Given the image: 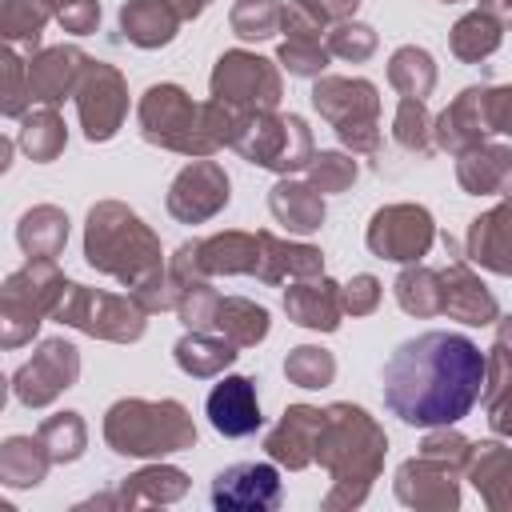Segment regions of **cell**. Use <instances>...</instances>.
I'll return each instance as SVG.
<instances>
[{
	"label": "cell",
	"mask_w": 512,
	"mask_h": 512,
	"mask_svg": "<svg viewBox=\"0 0 512 512\" xmlns=\"http://www.w3.org/2000/svg\"><path fill=\"white\" fill-rule=\"evenodd\" d=\"M484 396V352L464 332H420L384 364V408L408 428L464 420Z\"/></svg>",
	"instance_id": "6da1fadb"
},
{
	"label": "cell",
	"mask_w": 512,
	"mask_h": 512,
	"mask_svg": "<svg viewBox=\"0 0 512 512\" xmlns=\"http://www.w3.org/2000/svg\"><path fill=\"white\" fill-rule=\"evenodd\" d=\"M388 456V436L384 428L348 400L328 404L320 440H316V464L328 468L332 488L324 492L320 508L336 512V508H360L384 468Z\"/></svg>",
	"instance_id": "7a4b0ae2"
},
{
	"label": "cell",
	"mask_w": 512,
	"mask_h": 512,
	"mask_svg": "<svg viewBox=\"0 0 512 512\" xmlns=\"http://www.w3.org/2000/svg\"><path fill=\"white\" fill-rule=\"evenodd\" d=\"M84 260H88V268L120 280L128 292L148 284L152 276H160L168 268L160 236L140 220L136 208H128L120 200H100L88 208Z\"/></svg>",
	"instance_id": "3957f363"
},
{
	"label": "cell",
	"mask_w": 512,
	"mask_h": 512,
	"mask_svg": "<svg viewBox=\"0 0 512 512\" xmlns=\"http://www.w3.org/2000/svg\"><path fill=\"white\" fill-rule=\"evenodd\" d=\"M104 444L116 456L160 460L168 452L192 448L196 444V424H192L188 408L172 396H164V400L124 396L104 412Z\"/></svg>",
	"instance_id": "277c9868"
},
{
	"label": "cell",
	"mask_w": 512,
	"mask_h": 512,
	"mask_svg": "<svg viewBox=\"0 0 512 512\" xmlns=\"http://www.w3.org/2000/svg\"><path fill=\"white\" fill-rule=\"evenodd\" d=\"M312 108L332 124L352 156L380 152V92L364 76H316Z\"/></svg>",
	"instance_id": "5b68a950"
},
{
	"label": "cell",
	"mask_w": 512,
	"mask_h": 512,
	"mask_svg": "<svg viewBox=\"0 0 512 512\" xmlns=\"http://www.w3.org/2000/svg\"><path fill=\"white\" fill-rule=\"evenodd\" d=\"M68 284L72 280H64L56 260H28L24 268L8 272L0 288V344L4 348L28 344L44 324V316L56 312Z\"/></svg>",
	"instance_id": "8992f818"
},
{
	"label": "cell",
	"mask_w": 512,
	"mask_h": 512,
	"mask_svg": "<svg viewBox=\"0 0 512 512\" xmlns=\"http://www.w3.org/2000/svg\"><path fill=\"white\" fill-rule=\"evenodd\" d=\"M136 120L140 136L156 148L180 152L188 160L216 152V140L204 124V104H196L180 84H152L136 104Z\"/></svg>",
	"instance_id": "52a82bcc"
},
{
	"label": "cell",
	"mask_w": 512,
	"mask_h": 512,
	"mask_svg": "<svg viewBox=\"0 0 512 512\" xmlns=\"http://www.w3.org/2000/svg\"><path fill=\"white\" fill-rule=\"evenodd\" d=\"M232 148L256 164V168H268L276 176H292V172H304L308 160H312V128L304 116L296 112H248Z\"/></svg>",
	"instance_id": "ba28073f"
},
{
	"label": "cell",
	"mask_w": 512,
	"mask_h": 512,
	"mask_svg": "<svg viewBox=\"0 0 512 512\" xmlns=\"http://www.w3.org/2000/svg\"><path fill=\"white\" fill-rule=\"evenodd\" d=\"M52 320H60L92 340H112V344H136L148 328V312L136 304L132 292L116 296V292L88 288V284H68Z\"/></svg>",
	"instance_id": "9c48e42d"
},
{
	"label": "cell",
	"mask_w": 512,
	"mask_h": 512,
	"mask_svg": "<svg viewBox=\"0 0 512 512\" xmlns=\"http://www.w3.org/2000/svg\"><path fill=\"white\" fill-rule=\"evenodd\" d=\"M208 88H212V100L232 104L240 112H276L284 96L276 64L248 48H228L212 68Z\"/></svg>",
	"instance_id": "30bf717a"
},
{
	"label": "cell",
	"mask_w": 512,
	"mask_h": 512,
	"mask_svg": "<svg viewBox=\"0 0 512 512\" xmlns=\"http://www.w3.org/2000/svg\"><path fill=\"white\" fill-rule=\"evenodd\" d=\"M432 240H436V220L424 204H384L372 212L364 232L368 252L396 264H416L420 256H428Z\"/></svg>",
	"instance_id": "8fae6325"
},
{
	"label": "cell",
	"mask_w": 512,
	"mask_h": 512,
	"mask_svg": "<svg viewBox=\"0 0 512 512\" xmlns=\"http://www.w3.org/2000/svg\"><path fill=\"white\" fill-rule=\"evenodd\" d=\"M80 380V352L64 336H48L36 344V352L16 368L12 396L24 408H48L56 396H64Z\"/></svg>",
	"instance_id": "7c38bea8"
},
{
	"label": "cell",
	"mask_w": 512,
	"mask_h": 512,
	"mask_svg": "<svg viewBox=\"0 0 512 512\" xmlns=\"http://www.w3.org/2000/svg\"><path fill=\"white\" fill-rule=\"evenodd\" d=\"M76 112H80L84 140H92V144L112 140L128 116V80L120 76V68H112L104 60H88V68L76 84Z\"/></svg>",
	"instance_id": "4fadbf2b"
},
{
	"label": "cell",
	"mask_w": 512,
	"mask_h": 512,
	"mask_svg": "<svg viewBox=\"0 0 512 512\" xmlns=\"http://www.w3.org/2000/svg\"><path fill=\"white\" fill-rule=\"evenodd\" d=\"M232 200V180L224 172V164H216L212 156H196L192 164H184L164 196V208L172 212V220L180 224H204L216 212H224Z\"/></svg>",
	"instance_id": "5bb4252c"
},
{
	"label": "cell",
	"mask_w": 512,
	"mask_h": 512,
	"mask_svg": "<svg viewBox=\"0 0 512 512\" xmlns=\"http://www.w3.org/2000/svg\"><path fill=\"white\" fill-rule=\"evenodd\" d=\"M212 508L220 512H272L284 500V484L276 472V460H244L228 464L212 480Z\"/></svg>",
	"instance_id": "9a60e30c"
},
{
	"label": "cell",
	"mask_w": 512,
	"mask_h": 512,
	"mask_svg": "<svg viewBox=\"0 0 512 512\" xmlns=\"http://www.w3.org/2000/svg\"><path fill=\"white\" fill-rule=\"evenodd\" d=\"M392 492L400 504L420 508V512H452L460 508V480L456 468L432 460V456H412L396 468Z\"/></svg>",
	"instance_id": "2e32d148"
},
{
	"label": "cell",
	"mask_w": 512,
	"mask_h": 512,
	"mask_svg": "<svg viewBox=\"0 0 512 512\" xmlns=\"http://www.w3.org/2000/svg\"><path fill=\"white\" fill-rule=\"evenodd\" d=\"M324 416L328 408H316V404H288L284 416L268 428L264 436V452L268 460L300 472L308 464H316V440H320V428H324Z\"/></svg>",
	"instance_id": "e0dca14e"
},
{
	"label": "cell",
	"mask_w": 512,
	"mask_h": 512,
	"mask_svg": "<svg viewBox=\"0 0 512 512\" xmlns=\"http://www.w3.org/2000/svg\"><path fill=\"white\" fill-rule=\"evenodd\" d=\"M204 412H208V424L220 436H228V440L252 436L264 424L260 396H256V380L252 376H224L220 384H212V392L204 400Z\"/></svg>",
	"instance_id": "ac0fdd59"
},
{
	"label": "cell",
	"mask_w": 512,
	"mask_h": 512,
	"mask_svg": "<svg viewBox=\"0 0 512 512\" xmlns=\"http://www.w3.org/2000/svg\"><path fill=\"white\" fill-rule=\"evenodd\" d=\"M440 284H444V316L468 324V328H484L500 320V304L492 296V288L472 272V264L464 256H456L448 268H440Z\"/></svg>",
	"instance_id": "d6986e66"
},
{
	"label": "cell",
	"mask_w": 512,
	"mask_h": 512,
	"mask_svg": "<svg viewBox=\"0 0 512 512\" xmlns=\"http://www.w3.org/2000/svg\"><path fill=\"white\" fill-rule=\"evenodd\" d=\"M464 260L480 264L484 272L512 276V196H504L500 204H492L468 224Z\"/></svg>",
	"instance_id": "ffe728a7"
},
{
	"label": "cell",
	"mask_w": 512,
	"mask_h": 512,
	"mask_svg": "<svg viewBox=\"0 0 512 512\" xmlns=\"http://www.w3.org/2000/svg\"><path fill=\"white\" fill-rule=\"evenodd\" d=\"M92 56H84L76 44H56V48H40L28 60V84H32V100L40 104H60L64 96H76V84L84 76Z\"/></svg>",
	"instance_id": "44dd1931"
},
{
	"label": "cell",
	"mask_w": 512,
	"mask_h": 512,
	"mask_svg": "<svg viewBox=\"0 0 512 512\" xmlns=\"http://www.w3.org/2000/svg\"><path fill=\"white\" fill-rule=\"evenodd\" d=\"M488 140V116H484V84L464 88L436 120H432V144L440 152H468L472 144Z\"/></svg>",
	"instance_id": "7402d4cb"
},
{
	"label": "cell",
	"mask_w": 512,
	"mask_h": 512,
	"mask_svg": "<svg viewBox=\"0 0 512 512\" xmlns=\"http://www.w3.org/2000/svg\"><path fill=\"white\" fill-rule=\"evenodd\" d=\"M284 312L300 328L336 332L340 328V316H344V292H340V284L332 276L292 280V288L284 292Z\"/></svg>",
	"instance_id": "603a6c76"
},
{
	"label": "cell",
	"mask_w": 512,
	"mask_h": 512,
	"mask_svg": "<svg viewBox=\"0 0 512 512\" xmlns=\"http://www.w3.org/2000/svg\"><path fill=\"white\" fill-rule=\"evenodd\" d=\"M456 180L468 196H504L512 184V144H472L456 156Z\"/></svg>",
	"instance_id": "cb8c5ba5"
},
{
	"label": "cell",
	"mask_w": 512,
	"mask_h": 512,
	"mask_svg": "<svg viewBox=\"0 0 512 512\" xmlns=\"http://www.w3.org/2000/svg\"><path fill=\"white\" fill-rule=\"evenodd\" d=\"M256 236H260V268H256V280L260 284H284V280L324 276V252L316 244L280 240V236H272L264 228Z\"/></svg>",
	"instance_id": "d4e9b609"
},
{
	"label": "cell",
	"mask_w": 512,
	"mask_h": 512,
	"mask_svg": "<svg viewBox=\"0 0 512 512\" xmlns=\"http://www.w3.org/2000/svg\"><path fill=\"white\" fill-rule=\"evenodd\" d=\"M464 476L472 480L484 508L512 512V448H504L496 440H480L472 448V460H468Z\"/></svg>",
	"instance_id": "484cf974"
},
{
	"label": "cell",
	"mask_w": 512,
	"mask_h": 512,
	"mask_svg": "<svg viewBox=\"0 0 512 512\" xmlns=\"http://www.w3.org/2000/svg\"><path fill=\"white\" fill-rule=\"evenodd\" d=\"M268 212L276 224H284L292 236H308L324 224V192H316L308 180L296 176H280L268 192Z\"/></svg>",
	"instance_id": "4316f807"
},
{
	"label": "cell",
	"mask_w": 512,
	"mask_h": 512,
	"mask_svg": "<svg viewBox=\"0 0 512 512\" xmlns=\"http://www.w3.org/2000/svg\"><path fill=\"white\" fill-rule=\"evenodd\" d=\"M236 356H240V348H236L228 336L212 332V328H188V332L176 340V348H172L176 368H180L184 376H192V380L220 376L228 364H236Z\"/></svg>",
	"instance_id": "83f0119b"
},
{
	"label": "cell",
	"mask_w": 512,
	"mask_h": 512,
	"mask_svg": "<svg viewBox=\"0 0 512 512\" xmlns=\"http://www.w3.org/2000/svg\"><path fill=\"white\" fill-rule=\"evenodd\" d=\"M180 28V12L168 0H124L120 4V32L128 44L152 52L176 40Z\"/></svg>",
	"instance_id": "f1b7e54d"
},
{
	"label": "cell",
	"mask_w": 512,
	"mask_h": 512,
	"mask_svg": "<svg viewBox=\"0 0 512 512\" xmlns=\"http://www.w3.org/2000/svg\"><path fill=\"white\" fill-rule=\"evenodd\" d=\"M188 492V472L176 464H148L132 476L120 480L116 488V508H148V504H176Z\"/></svg>",
	"instance_id": "f546056e"
},
{
	"label": "cell",
	"mask_w": 512,
	"mask_h": 512,
	"mask_svg": "<svg viewBox=\"0 0 512 512\" xmlns=\"http://www.w3.org/2000/svg\"><path fill=\"white\" fill-rule=\"evenodd\" d=\"M16 244L28 260H56L68 244V216L56 204H36L16 224Z\"/></svg>",
	"instance_id": "4dcf8cb0"
},
{
	"label": "cell",
	"mask_w": 512,
	"mask_h": 512,
	"mask_svg": "<svg viewBox=\"0 0 512 512\" xmlns=\"http://www.w3.org/2000/svg\"><path fill=\"white\" fill-rule=\"evenodd\" d=\"M272 320H268V308L248 300V296H220L216 304V316H212V332L228 336L236 348H256L264 336H268Z\"/></svg>",
	"instance_id": "1f68e13d"
},
{
	"label": "cell",
	"mask_w": 512,
	"mask_h": 512,
	"mask_svg": "<svg viewBox=\"0 0 512 512\" xmlns=\"http://www.w3.org/2000/svg\"><path fill=\"white\" fill-rule=\"evenodd\" d=\"M500 40H504V24H500L492 12H484V8L464 12V16L452 24V32H448V48H452V56H456L460 64H480V60H488V56L500 48Z\"/></svg>",
	"instance_id": "d6a6232c"
},
{
	"label": "cell",
	"mask_w": 512,
	"mask_h": 512,
	"mask_svg": "<svg viewBox=\"0 0 512 512\" xmlns=\"http://www.w3.org/2000/svg\"><path fill=\"white\" fill-rule=\"evenodd\" d=\"M16 144L24 148L28 160H36V164H52V160L64 152V144H68L64 116H60L52 104L24 112V116H20V128H16Z\"/></svg>",
	"instance_id": "836d02e7"
},
{
	"label": "cell",
	"mask_w": 512,
	"mask_h": 512,
	"mask_svg": "<svg viewBox=\"0 0 512 512\" xmlns=\"http://www.w3.org/2000/svg\"><path fill=\"white\" fill-rule=\"evenodd\" d=\"M396 304L408 312V316H444V284H440V268H428V264H404L396 284Z\"/></svg>",
	"instance_id": "e575fe53"
},
{
	"label": "cell",
	"mask_w": 512,
	"mask_h": 512,
	"mask_svg": "<svg viewBox=\"0 0 512 512\" xmlns=\"http://www.w3.org/2000/svg\"><path fill=\"white\" fill-rule=\"evenodd\" d=\"M52 468L48 448L40 436H8L0 444V480L8 488H36Z\"/></svg>",
	"instance_id": "d590c367"
},
{
	"label": "cell",
	"mask_w": 512,
	"mask_h": 512,
	"mask_svg": "<svg viewBox=\"0 0 512 512\" xmlns=\"http://www.w3.org/2000/svg\"><path fill=\"white\" fill-rule=\"evenodd\" d=\"M388 84L400 96H408V100L432 96V88H436V64H432V56L424 48H416V44H400L392 52V60H388Z\"/></svg>",
	"instance_id": "8d00e7d4"
},
{
	"label": "cell",
	"mask_w": 512,
	"mask_h": 512,
	"mask_svg": "<svg viewBox=\"0 0 512 512\" xmlns=\"http://www.w3.org/2000/svg\"><path fill=\"white\" fill-rule=\"evenodd\" d=\"M36 436H40V444L48 448L52 464H72V460H80L84 448H88V428H84L80 412H56V416L40 420Z\"/></svg>",
	"instance_id": "74e56055"
},
{
	"label": "cell",
	"mask_w": 512,
	"mask_h": 512,
	"mask_svg": "<svg viewBox=\"0 0 512 512\" xmlns=\"http://www.w3.org/2000/svg\"><path fill=\"white\" fill-rule=\"evenodd\" d=\"M48 20H56L48 0H4V8H0V36L8 44L40 48V32H44Z\"/></svg>",
	"instance_id": "f35d334b"
},
{
	"label": "cell",
	"mask_w": 512,
	"mask_h": 512,
	"mask_svg": "<svg viewBox=\"0 0 512 512\" xmlns=\"http://www.w3.org/2000/svg\"><path fill=\"white\" fill-rule=\"evenodd\" d=\"M280 20H284V4L280 0H236L232 12H228L232 32L240 40H248V44L272 40L280 32Z\"/></svg>",
	"instance_id": "ab89813d"
},
{
	"label": "cell",
	"mask_w": 512,
	"mask_h": 512,
	"mask_svg": "<svg viewBox=\"0 0 512 512\" xmlns=\"http://www.w3.org/2000/svg\"><path fill=\"white\" fill-rule=\"evenodd\" d=\"M284 376L296 388H328L336 380V356L320 344H296L284 356Z\"/></svg>",
	"instance_id": "60d3db41"
},
{
	"label": "cell",
	"mask_w": 512,
	"mask_h": 512,
	"mask_svg": "<svg viewBox=\"0 0 512 512\" xmlns=\"http://www.w3.org/2000/svg\"><path fill=\"white\" fill-rule=\"evenodd\" d=\"M392 140L412 152V156H428L436 144H432V116H428V104L424 100H408L400 96L396 104V116H392Z\"/></svg>",
	"instance_id": "b9f144b4"
},
{
	"label": "cell",
	"mask_w": 512,
	"mask_h": 512,
	"mask_svg": "<svg viewBox=\"0 0 512 512\" xmlns=\"http://www.w3.org/2000/svg\"><path fill=\"white\" fill-rule=\"evenodd\" d=\"M304 172H308V184H312L316 192H324V196L352 188V184H356V176H360V168H356L352 152H340V148L312 152V160H308V168H304Z\"/></svg>",
	"instance_id": "7bdbcfd3"
},
{
	"label": "cell",
	"mask_w": 512,
	"mask_h": 512,
	"mask_svg": "<svg viewBox=\"0 0 512 512\" xmlns=\"http://www.w3.org/2000/svg\"><path fill=\"white\" fill-rule=\"evenodd\" d=\"M0 76H4V88H0V112L8 120H20L32 104V84H28V60L16 56V48L8 44L0 52Z\"/></svg>",
	"instance_id": "ee69618b"
},
{
	"label": "cell",
	"mask_w": 512,
	"mask_h": 512,
	"mask_svg": "<svg viewBox=\"0 0 512 512\" xmlns=\"http://www.w3.org/2000/svg\"><path fill=\"white\" fill-rule=\"evenodd\" d=\"M324 44L336 60H348V64H364L372 52H376V28L360 24V20H344V24H332L324 32Z\"/></svg>",
	"instance_id": "f6af8a7d"
},
{
	"label": "cell",
	"mask_w": 512,
	"mask_h": 512,
	"mask_svg": "<svg viewBox=\"0 0 512 512\" xmlns=\"http://www.w3.org/2000/svg\"><path fill=\"white\" fill-rule=\"evenodd\" d=\"M328 60H332V52L324 40H288L284 36V44L276 48V64L288 68V76H304V80L324 76Z\"/></svg>",
	"instance_id": "bcb514c9"
},
{
	"label": "cell",
	"mask_w": 512,
	"mask_h": 512,
	"mask_svg": "<svg viewBox=\"0 0 512 512\" xmlns=\"http://www.w3.org/2000/svg\"><path fill=\"white\" fill-rule=\"evenodd\" d=\"M504 384H512V316L496 320V340L484 352V396H480V404L488 396H496Z\"/></svg>",
	"instance_id": "7dc6e473"
},
{
	"label": "cell",
	"mask_w": 512,
	"mask_h": 512,
	"mask_svg": "<svg viewBox=\"0 0 512 512\" xmlns=\"http://www.w3.org/2000/svg\"><path fill=\"white\" fill-rule=\"evenodd\" d=\"M216 304H220V292L212 288V280H188V284L180 288L176 316H180L184 328H212Z\"/></svg>",
	"instance_id": "c3c4849f"
},
{
	"label": "cell",
	"mask_w": 512,
	"mask_h": 512,
	"mask_svg": "<svg viewBox=\"0 0 512 512\" xmlns=\"http://www.w3.org/2000/svg\"><path fill=\"white\" fill-rule=\"evenodd\" d=\"M472 448H476V444H472L468 436H460L452 424L428 428V436L420 440V456H432V460H440V464H448V468H456V472L468 468Z\"/></svg>",
	"instance_id": "681fc988"
},
{
	"label": "cell",
	"mask_w": 512,
	"mask_h": 512,
	"mask_svg": "<svg viewBox=\"0 0 512 512\" xmlns=\"http://www.w3.org/2000/svg\"><path fill=\"white\" fill-rule=\"evenodd\" d=\"M48 4L56 24L72 36H88L100 28V0H48Z\"/></svg>",
	"instance_id": "f907efd6"
},
{
	"label": "cell",
	"mask_w": 512,
	"mask_h": 512,
	"mask_svg": "<svg viewBox=\"0 0 512 512\" xmlns=\"http://www.w3.org/2000/svg\"><path fill=\"white\" fill-rule=\"evenodd\" d=\"M340 292H344V312L368 316V312H376V304L384 296V284L372 272H356L348 284H340Z\"/></svg>",
	"instance_id": "816d5d0a"
},
{
	"label": "cell",
	"mask_w": 512,
	"mask_h": 512,
	"mask_svg": "<svg viewBox=\"0 0 512 512\" xmlns=\"http://www.w3.org/2000/svg\"><path fill=\"white\" fill-rule=\"evenodd\" d=\"M132 296H136V304L152 316V312H176V300H180V284L168 276V268L160 272V276H152L148 284H140V288H132Z\"/></svg>",
	"instance_id": "f5cc1de1"
},
{
	"label": "cell",
	"mask_w": 512,
	"mask_h": 512,
	"mask_svg": "<svg viewBox=\"0 0 512 512\" xmlns=\"http://www.w3.org/2000/svg\"><path fill=\"white\" fill-rule=\"evenodd\" d=\"M484 116H488V132L512 136V84L484 88Z\"/></svg>",
	"instance_id": "db71d44e"
},
{
	"label": "cell",
	"mask_w": 512,
	"mask_h": 512,
	"mask_svg": "<svg viewBox=\"0 0 512 512\" xmlns=\"http://www.w3.org/2000/svg\"><path fill=\"white\" fill-rule=\"evenodd\" d=\"M280 32H284L288 40H320L328 28H324L308 8L288 4V8H284V20H280Z\"/></svg>",
	"instance_id": "11a10c76"
},
{
	"label": "cell",
	"mask_w": 512,
	"mask_h": 512,
	"mask_svg": "<svg viewBox=\"0 0 512 512\" xmlns=\"http://www.w3.org/2000/svg\"><path fill=\"white\" fill-rule=\"evenodd\" d=\"M296 4L308 8L324 28L344 24V20H356V8H360V0H296Z\"/></svg>",
	"instance_id": "9f6ffc18"
},
{
	"label": "cell",
	"mask_w": 512,
	"mask_h": 512,
	"mask_svg": "<svg viewBox=\"0 0 512 512\" xmlns=\"http://www.w3.org/2000/svg\"><path fill=\"white\" fill-rule=\"evenodd\" d=\"M484 412H488V428L504 440H512V384H504L496 396L484 400Z\"/></svg>",
	"instance_id": "6f0895ef"
},
{
	"label": "cell",
	"mask_w": 512,
	"mask_h": 512,
	"mask_svg": "<svg viewBox=\"0 0 512 512\" xmlns=\"http://www.w3.org/2000/svg\"><path fill=\"white\" fill-rule=\"evenodd\" d=\"M176 12H180V20H196V16H204L208 12V4L212 0H168Z\"/></svg>",
	"instance_id": "680465c9"
},
{
	"label": "cell",
	"mask_w": 512,
	"mask_h": 512,
	"mask_svg": "<svg viewBox=\"0 0 512 512\" xmlns=\"http://www.w3.org/2000/svg\"><path fill=\"white\" fill-rule=\"evenodd\" d=\"M480 8H484V12H492L504 28H512V0H480Z\"/></svg>",
	"instance_id": "91938a15"
},
{
	"label": "cell",
	"mask_w": 512,
	"mask_h": 512,
	"mask_svg": "<svg viewBox=\"0 0 512 512\" xmlns=\"http://www.w3.org/2000/svg\"><path fill=\"white\" fill-rule=\"evenodd\" d=\"M440 4H460V0H440Z\"/></svg>",
	"instance_id": "94428289"
},
{
	"label": "cell",
	"mask_w": 512,
	"mask_h": 512,
	"mask_svg": "<svg viewBox=\"0 0 512 512\" xmlns=\"http://www.w3.org/2000/svg\"><path fill=\"white\" fill-rule=\"evenodd\" d=\"M504 196H512V184H508V192H504Z\"/></svg>",
	"instance_id": "6125c7cd"
}]
</instances>
